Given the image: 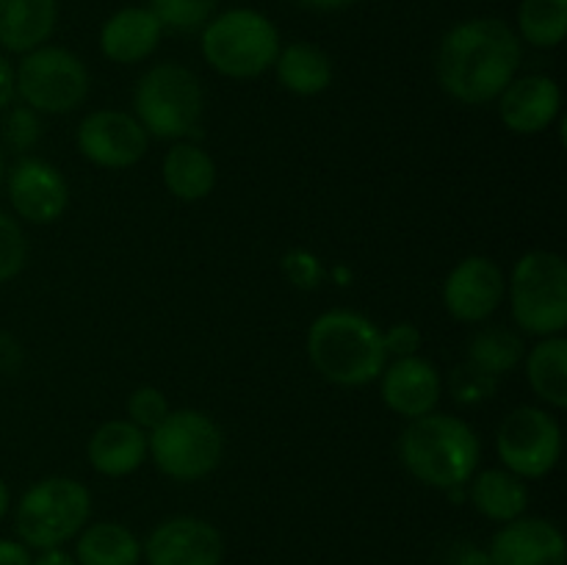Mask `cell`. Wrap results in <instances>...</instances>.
Here are the masks:
<instances>
[{
    "label": "cell",
    "instance_id": "obj_11",
    "mask_svg": "<svg viewBox=\"0 0 567 565\" xmlns=\"http://www.w3.org/2000/svg\"><path fill=\"white\" fill-rule=\"evenodd\" d=\"M147 565H221L225 541L210 521L197 515H175L150 532L142 543Z\"/></svg>",
    "mask_w": 567,
    "mask_h": 565
},
{
    "label": "cell",
    "instance_id": "obj_4",
    "mask_svg": "<svg viewBox=\"0 0 567 565\" xmlns=\"http://www.w3.org/2000/svg\"><path fill=\"white\" fill-rule=\"evenodd\" d=\"M199 50L219 75L249 81L275 66L280 55V31L264 11L241 6L205 22Z\"/></svg>",
    "mask_w": 567,
    "mask_h": 565
},
{
    "label": "cell",
    "instance_id": "obj_42",
    "mask_svg": "<svg viewBox=\"0 0 567 565\" xmlns=\"http://www.w3.org/2000/svg\"><path fill=\"white\" fill-rule=\"evenodd\" d=\"M6 177V150H3V142H0V183H3Z\"/></svg>",
    "mask_w": 567,
    "mask_h": 565
},
{
    "label": "cell",
    "instance_id": "obj_24",
    "mask_svg": "<svg viewBox=\"0 0 567 565\" xmlns=\"http://www.w3.org/2000/svg\"><path fill=\"white\" fill-rule=\"evenodd\" d=\"M75 559L78 565H138L142 541L125 524L97 521L78 532Z\"/></svg>",
    "mask_w": 567,
    "mask_h": 565
},
{
    "label": "cell",
    "instance_id": "obj_21",
    "mask_svg": "<svg viewBox=\"0 0 567 565\" xmlns=\"http://www.w3.org/2000/svg\"><path fill=\"white\" fill-rule=\"evenodd\" d=\"M468 482L471 504L496 524H509V521L520 518L529 507V491H526L524 480L515 476L513 471L485 469L471 476Z\"/></svg>",
    "mask_w": 567,
    "mask_h": 565
},
{
    "label": "cell",
    "instance_id": "obj_38",
    "mask_svg": "<svg viewBox=\"0 0 567 565\" xmlns=\"http://www.w3.org/2000/svg\"><path fill=\"white\" fill-rule=\"evenodd\" d=\"M20 363V347L9 336H0V371H11Z\"/></svg>",
    "mask_w": 567,
    "mask_h": 565
},
{
    "label": "cell",
    "instance_id": "obj_27",
    "mask_svg": "<svg viewBox=\"0 0 567 565\" xmlns=\"http://www.w3.org/2000/svg\"><path fill=\"white\" fill-rule=\"evenodd\" d=\"M515 33L532 48H559L567 33V0H520Z\"/></svg>",
    "mask_w": 567,
    "mask_h": 565
},
{
    "label": "cell",
    "instance_id": "obj_19",
    "mask_svg": "<svg viewBox=\"0 0 567 565\" xmlns=\"http://www.w3.org/2000/svg\"><path fill=\"white\" fill-rule=\"evenodd\" d=\"M147 460V432L133 421L114 419L89 438V463L103 476H127Z\"/></svg>",
    "mask_w": 567,
    "mask_h": 565
},
{
    "label": "cell",
    "instance_id": "obj_6",
    "mask_svg": "<svg viewBox=\"0 0 567 565\" xmlns=\"http://www.w3.org/2000/svg\"><path fill=\"white\" fill-rule=\"evenodd\" d=\"M92 513L86 485L70 476H48L22 493L14 510V530L28 548H55L78 537Z\"/></svg>",
    "mask_w": 567,
    "mask_h": 565
},
{
    "label": "cell",
    "instance_id": "obj_32",
    "mask_svg": "<svg viewBox=\"0 0 567 565\" xmlns=\"http://www.w3.org/2000/svg\"><path fill=\"white\" fill-rule=\"evenodd\" d=\"M496 377L485 374V371L474 369L471 363L460 366V369L452 371V393L457 402L463 404H476L485 402L496 393Z\"/></svg>",
    "mask_w": 567,
    "mask_h": 565
},
{
    "label": "cell",
    "instance_id": "obj_7",
    "mask_svg": "<svg viewBox=\"0 0 567 565\" xmlns=\"http://www.w3.org/2000/svg\"><path fill=\"white\" fill-rule=\"evenodd\" d=\"M147 452L164 476L197 482L214 474L225 454V435L210 415L199 410H169L150 432Z\"/></svg>",
    "mask_w": 567,
    "mask_h": 565
},
{
    "label": "cell",
    "instance_id": "obj_20",
    "mask_svg": "<svg viewBox=\"0 0 567 565\" xmlns=\"http://www.w3.org/2000/svg\"><path fill=\"white\" fill-rule=\"evenodd\" d=\"M59 22V0H0V48L31 53L48 44Z\"/></svg>",
    "mask_w": 567,
    "mask_h": 565
},
{
    "label": "cell",
    "instance_id": "obj_5",
    "mask_svg": "<svg viewBox=\"0 0 567 565\" xmlns=\"http://www.w3.org/2000/svg\"><path fill=\"white\" fill-rule=\"evenodd\" d=\"M513 319L529 336H563L567 327V264L551 249H532L507 280Z\"/></svg>",
    "mask_w": 567,
    "mask_h": 565
},
{
    "label": "cell",
    "instance_id": "obj_40",
    "mask_svg": "<svg viewBox=\"0 0 567 565\" xmlns=\"http://www.w3.org/2000/svg\"><path fill=\"white\" fill-rule=\"evenodd\" d=\"M354 3H360V0H299V6H305L310 11H341Z\"/></svg>",
    "mask_w": 567,
    "mask_h": 565
},
{
    "label": "cell",
    "instance_id": "obj_37",
    "mask_svg": "<svg viewBox=\"0 0 567 565\" xmlns=\"http://www.w3.org/2000/svg\"><path fill=\"white\" fill-rule=\"evenodd\" d=\"M31 565H78V559L75 554H70L66 548L55 546V548H42V552L31 559Z\"/></svg>",
    "mask_w": 567,
    "mask_h": 565
},
{
    "label": "cell",
    "instance_id": "obj_3",
    "mask_svg": "<svg viewBox=\"0 0 567 565\" xmlns=\"http://www.w3.org/2000/svg\"><path fill=\"white\" fill-rule=\"evenodd\" d=\"M308 355L324 380L360 388L382 374L388 363L382 330L354 310H327L308 332Z\"/></svg>",
    "mask_w": 567,
    "mask_h": 565
},
{
    "label": "cell",
    "instance_id": "obj_1",
    "mask_svg": "<svg viewBox=\"0 0 567 565\" xmlns=\"http://www.w3.org/2000/svg\"><path fill=\"white\" fill-rule=\"evenodd\" d=\"M524 44L498 17H474L449 28L437 48L435 70L443 92L465 105L496 100L518 75Z\"/></svg>",
    "mask_w": 567,
    "mask_h": 565
},
{
    "label": "cell",
    "instance_id": "obj_28",
    "mask_svg": "<svg viewBox=\"0 0 567 565\" xmlns=\"http://www.w3.org/2000/svg\"><path fill=\"white\" fill-rule=\"evenodd\" d=\"M219 0H150L147 9L158 17L164 31H197L216 14Z\"/></svg>",
    "mask_w": 567,
    "mask_h": 565
},
{
    "label": "cell",
    "instance_id": "obj_16",
    "mask_svg": "<svg viewBox=\"0 0 567 565\" xmlns=\"http://www.w3.org/2000/svg\"><path fill=\"white\" fill-rule=\"evenodd\" d=\"M382 402L402 419L413 421L435 413L441 402V374L426 358H396L382 369Z\"/></svg>",
    "mask_w": 567,
    "mask_h": 565
},
{
    "label": "cell",
    "instance_id": "obj_41",
    "mask_svg": "<svg viewBox=\"0 0 567 565\" xmlns=\"http://www.w3.org/2000/svg\"><path fill=\"white\" fill-rule=\"evenodd\" d=\"M11 507V493H9V485H6L3 480H0V521L6 518V513H9Z\"/></svg>",
    "mask_w": 567,
    "mask_h": 565
},
{
    "label": "cell",
    "instance_id": "obj_39",
    "mask_svg": "<svg viewBox=\"0 0 567 565\" xmlns=\"http://www.w3.org/2000/svg\"><path fill=\"white\" fill-rule=\"evenodd\" d=\"M457 565H493V557L487 548L463 546L457 552Z\"/></svg>",
    "mask_w": 567,
    "mask_h": 565
},
{
    "label": "cell",
    "instance_id": "obj_23",
    "mask_svg": "<svg viewBox=\"0 0 567 565\" xmlns=\"http://www.w3.org/2000/svg\"><path fill=\"white\" fill-rule=\"evenodd\" d=\"M164 186L183 203H199L216 186L214 158L197 144H175L164 155Z\"/></svg>",
    "mask_w": 567,
    "mask_h": 565
},
{
    "label": "cell",
    "instance_id": "obj_25",
    "mask_svg": "<svg viewBox=\"0 0 567 565\" xmlns=\"http://www.w3.org/2000/svg\"><path fill=\"white\" fill-rule=\"evenodd\" d=\"M526 377L537 399L557 410L567 408V341L563 336H548L529 349Z\"/></svg>",
    "mask_w": 567,
    "mask_h": 565
},
{
    "label": "cell",
    "instance_id": "obj_14",
    "mask_svg": "<svg viewBox=\"0 0 567 565\" xmlns=\"http://www.w3.org/2000/svg\"><path fill=\"white\" fill-rule=\"evenodd\" d=\"M6 188L14 214L33 225L55 222L70 203L64 175L42 158H20L11 170H6Z\"/></svg>",
    "mask_w": 567,
    "mask_h": 565
},
{
    "label": "cell",
    "instance_id": "obj_12",
    "mask_svg": "<svg viewBox=\"0 0 567 565\" xmlns=\"http://www.w3.org/2000/svg\"><path fill=\"white\" fill-rule=\"evenodd\" d=\"M78 150L103 170H127L147 153V131L125 111H92L78 127Z\"/></svg>",
    "mask_w": 567,
    "mask_h": 565
},
{
    "label": "cell",
    "instance_id": "obj_9",
    "mask_svg": "<svg viewBox=\"0 0 567 565\" xmlns=\"http://www.w3.org/2000/svg\"><path fill=\"white\" fill-rule=\"evenodd\" d=\"M17 94L37 114H70L86 100L89 70L72 50L42 44L14 70Z\"/></svg>",
    "mask_w": 567,
    "mask_h": 565
},
{
    "label": "cell",
    "instance_id": "obj_29",
    "mask_svg": "<svg viewBox=\"0 0 567 565\" xmlns=\"http://www.w3.org/2000/svg\"><path fill=\"white\" fill-rule=\"evenodd\" d=\"M28 258V242L22 227L0 210V282L11 280L22 271Z\"/></svg>",
    "mask_w": 567,
    "mask_h": 565
},
{
    "label": "cell",
    "instance_id": "obj_36",
    "mask_svg": "<svg viewBox=\"0 0 567 565\" xmlns=\"http://www.w3.org/2000/svg\"><path fill=\"white\" fill-rule=\"evenodd\" d=\"M17 83H14V66L6 55H0V114L14 103Z\"/></svg>",
    "mask_w": 567,
    "mask_h": 565
},
{
    "label": "cell",
    "instance_id": "obj_33",
    "mask_svg": "<svg viewBox=\"0 0 567 565\" xmlns=\"http://www.w3.org/2000/svg\"><path fill=\"white\" fill-rule=\"evenodd\" d=\"M282 271H286L288 280L299 288H313L316 282L321 280V275H324V271H321L319 258L305 253V249H293V253H288L286 260H282Z\"/></svg>",
    "mask_w": 567,
    "mask_h": 565
},
{
    "label": "cell",
    "instance_id": "obj_22",
    "mask_svg": "<svg viewBox=\"0 0 567 565\" xmlns=\"http://www.w3.org/2000/svg\"><path fill=\"white\" fill-rule=\"evenodd\" d=\"M275 70L280 86L291 94H299V97L321 94L332 83L330 55L313 42H291L280 48Z\"/></svg>",
    "mask_w": 567,
    "mask_h": 565
},
{
    "label": "cell",
    "instance_id": "obj_30",
    "mask_svg": "<svg viewBox=\"0 0 567 565\" xmlns=\"http://www.w3.org/2000/svg\"><path fill=\"white\" fill-rule=\"evenodd\" d=\"M169 410L172 408L169 402H166L164 391H158L155 386L136 388V391L131 393V399H127V415H131L127 421H133V424L144 432H153L155 427L169 415Z\"/></svg>",
    "mask_w": 567,
    "mask_h": 565
},
{
    "label": "cell",
    "instance_id": "obj_2",
    "mask_svg": "<svg viewBox=\"0 0 567 565\" xmlns=\"http://www.w3.org/2000/svg\"><path fill=\"white\" fill-rule=\"evenodd\" d=\"M482 443L468 421L446 413L413 419L399 438V460L426 487L457 491L480 465Z\"/></svg>",
    "mask_w": 567,
    "mask_h": 565
},
{
    "label": "cell",
    "instance_id": "obj_15",
    "mask_svg": "<svg viewBox=\"0 0 567 565\" xmlns=\"http://www.w3.org/2000/svg\"><path fill=\"white\" fill-rule=\"evenodd\" d=\"M493 565H565L567 543L563 530L546 518H520L502 524L493 535Z\"/></svg>",
    "mask_w": 567,
    "mask_h": 565
},
{
    "label": "cell",
    "instance_id": "obj_35",
    "mask_svg": "<svg viewBox=\"0 0 567 565\" xmlns=\"http://www.w3.org/2000/svg\"><path fill=\"white\" fill-rule=\"evenodd\" d=\"M33 554L25 543L0 537V565H31Z\"/></svg>",
    "mask_w": 567,
    "mask_h": 565
},
{
    "label": "cell",
    "instance_id": "obj_26",
    "mask_svg": "<svg viewBox=\"0 0 567 565\" xmlns=\"http://www.w3.org/2000/svg\"><path fill=\"white\" fill-rule=\"evenodd\" d=\"M524 360V338L509 327H485L468 343V363L491 377H504Z\"/></svg>",
    "mask_w": 567,
    "mask_h": 565
},
{
    "label": "cell",
    "instance_id": "obj_10",
    "mask_svg": "<svg viewBox=\"0 0 567 565\" xmlns=\"http://www.w3.org/2000/svg\"><path fill=\"white\" fill-rule=\"evenodd\" d=\"M496 452L504 469L520 480H540L557 469L563 458L559 421L543 408L520 404L509 410L496 435Z\"/></svg>",
    "mask_w": 567,
    "mask_h": 565
},
{
    "label": "cell",
    "instance_id": "obj_17",
    "mask_svg": "<svg viewBox=\"0 0 567 565\" xmlns=\"http://www.w3.org/2000/svg\"><path fill=\"white\" fill-rule=\"evenodd\" d=\"M498 114L513 133L535 136L543 133L563 109V92L559 83L548 75H524L513 78L507 89L498 94Z\"/></svg>",
    "mask_w": 567,
    "mask_h": 565
},
{
    "label": "cell",
    "instance_id": "obj_18",
    "mask_svg": "<svg viewBox=\"0 0 567 565\" xmlns=\"http://www.w3.org/2000/svg\"><path fill=\"white\" fill-rule=\"evenodd\" d=\"M164 25L147 6H125L100 28V50L114 64H138L155 53Z\"/></svg>",
    "mask_w": 567,
    "mask_h": 565
},
{
    "label": "cell",
    "instance_id": "obj_34",
    "mask_svg": "<svg viewBox=\"0 0 567 565\" xmlns=\"http://www.w3.org/2000/svg\"><path fill=\"white\" fill-rule=\"evenodd\" d=\"M382 343H385V352L393 355V358H410V355L419 352L421 330L410 321H399L391 330L382 332Z\"/></svg>",
    "mask_w": 567,
    "mask_h": 565
},
{
    "label": "cell",
    "instance_id": "obj_8",
    "mask_svg": "<svg viewBox=\"0 0 567 565\" xmlns=\"http://www.w3.org/2000/svg\"><path fill=\"white\" fill-rule=\"evenodd\" d=\"M203 83L188 66L166 61L138 78L133 105L138 125L158 138L192 136L203 116Z\"/></svg>",
    "mask_w": 567,
    "mask_h": 565
},
{
    "label": "cell",
    "instance_id": "obj_31",
    "mask_svg": "<svg viewBox=\"0 0 567 565\" xmlns=\"http://www.w3.org/2000/svg\"><path fill=\"white\" fill-rule=\"evenodd\" d=\"M42 138V122H39V114L28 105H17L6 114L3 122V142L9 144V150H17V153H25L33 144Z\"/></svg>",
    "mask_w": 567,
    "mask_h": 565
},
{
    "label": "cell",
    "instance_id": "obj_13",
    "mask_svg": "<svg viewBox=\"0 0 567 565\" xmlns=\"http://www.w3.org/2000/svg\"><path fill=\"white\" fill-rule=\"evenodd\" d=\"M507 294V277L502 266L487 255H468L449 271L443 282V305L449 316L465 325L485 321L502 305Z\"/></svg>",
    "mask_w": 567,
    "mask_h": 565
}]
</instances>
